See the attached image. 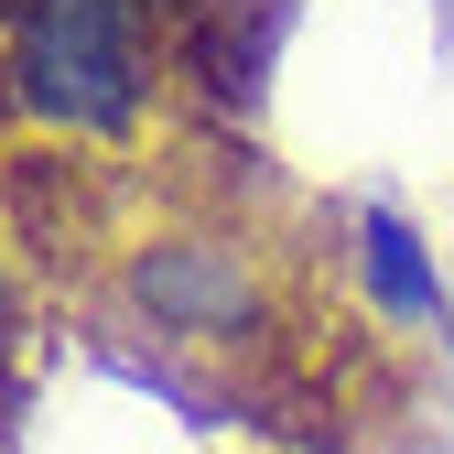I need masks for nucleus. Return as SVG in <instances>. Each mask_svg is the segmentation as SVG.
Segmentation results:
<instances>
[{
  "instance_id": "nucleus-1",
  "label": "nucleus",
  "mask_w": 454,
  "mask_h": 454,
  "mask_svg": "<svg viewBox=\"0 0 454 454\" xmlns=\"http://www.w3.org/2000/svg\"><path fill=\"white\" fill-rule=\"evenodd\" d=\"M281 0H0V152L130 162L239 108Z\"/></svg>"
},
{
  "instance_id": "nucleus-3",
  "label": "nucleus",
  "mask_w": 454,
  "mask_h": 454,
  "mask_svg": "<svg viewBox=\"0 0 454 454\" xmlns=\"http://www.w3.org/2000/svg\"><path fill=\"white\" fill-rule=\"evenodd\" d=\"M443 12H454V0H443Z\"/></svg>"
},
{
  "instance_id": "nucleus-2",
  "label": "nucleus",
  "mask_w": 454,
  "mask_h": 454,
  "mask_svg": "<svg viewBox=\"0 0 454 454\" xmlns=\"http://www.w3.org/2000/svg\"><path fill=\"white\" fill-rule=\"evenodd\" d=\"M22 216H12V184H0V422H12V379H22Z\"/></svg>"
}]
</instances>
